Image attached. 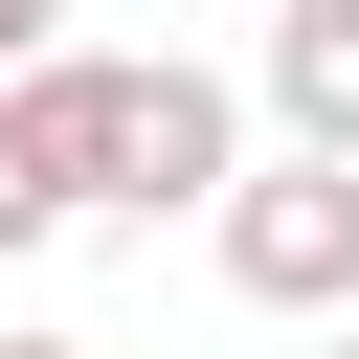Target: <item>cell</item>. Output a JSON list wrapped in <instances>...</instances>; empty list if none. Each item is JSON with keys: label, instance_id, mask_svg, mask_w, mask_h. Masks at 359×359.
Instances as JSON below:
<instances>
[{"label": "cell", "instance_id": "cell-3", "mask_svg": "<svg viewBox=\"0 0 359 359\" xmlns=\"http://www.w3.org/2000/svg\"><path fill=\"white\" fill-rule=\"evenodd\" d=\"M269 135L359 180V0H269Z\"/></svg>", "mask_w": 359, "mask_h": 359}, {"label": "cell", "instance_id": "cell-2", "mask_svg": "<svg viewBox=\"0 0 359 359\" xmlns=\"http://www.w3.org/2000/svg\"><path fill=\"white\" fill-rule=\"evenodd\" d=\"M202 247H224V292H247V314L359 337V180H337V157H247V202H224Z\"/></svg>", "mask_w": 359, "mask_h": 359}, {"label": "cell", "instance_id": "cell-5", "mask_svg": "<svg viewBox=\"0 0 359 359\" xmlns=\"http://www.w3.org/2000/svg\"><path fill=\"white\" fill-rule=\"evenodd\" d=\"M45 45H67V0H0V90H22V67H45Z\"/></svg>", "mask_w": 359, "mask_h": 359}, {"label": "cell", "instance_id": "cell-1", "mask_svg": "<svg viewBox=\"0 0 359 359\" xmlns=\"http://www.w3.org/2000/svg\"><path fill=\"white\" fill-rule=\"evenodd\" d=\"M22 135H45L67 224H90V202H112V224H224V202H247V90H224V67L45 45V67H22Z\"/></svg>", "mask_w": 359, "mask_h": 359}, {"label": "cell", "instance_id": "cell-4", "mask_svg": "<svg viewBox=\"0 0 359 359\" xmlns=\"http://www.w3.org/2000/svg\"><path fill=\"white\" fill-rule=\"evenodd\" d=\"M22 247H67V180H45V135H22V90H0V269Z\"/></svg>", "mask_w": 359, "mask_h": 359}, {"label": "cell", "instance_id": "cell-7", "mask_svg": "<svg viewBox=\"0 0 359 359\" xmlns=\"http://www.w3.org/2000/svg\"><path fill=\"white\" fill-rule=\"evenodd\" d=\"M337 359H359V337H337Z\"/></svg>", "mask_w": 359, "mask_h": 359}, {"label": "cell", "instance_id": "cell-6", "mask_svg": "<svg viewBox=\"0 0 359 359\" xmlns=\"http://www.w3.org/2000/svg\"><path fill=\"white\" fill-rule=\"evenodd\" d=\"M0 359H90V337H0Z\"/></svg>", "mask_w": 359, "mask_h": 359}]
</instances>
